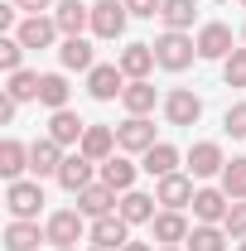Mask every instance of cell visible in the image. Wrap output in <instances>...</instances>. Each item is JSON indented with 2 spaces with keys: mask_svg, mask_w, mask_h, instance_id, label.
<instances>
[{
  "mask_svg": "<svg viewBox=\"0 0 246 251\" xmlns=\"http://www.w3.org/2000/svg\"><path fill=\"white\" fill-rule=\"evenodd\" d=\"M242 5H246V0H242Z\"/></svg>",
  "mask_w": 246,
  "mask_h": 251,
  "instance_id": "obj_47",
  "label": "cell"
},
{
  "mask_svg": "<svg viewBox=\"0 0 246 251\" xmlns=\"http://www.w3.org/2000/svg\"><path fill=\"white\" fill-rule=\"evenodd\" d=\"M39 242H44V237H39V222H10V227H5V247L10 251H34L39 247Z\"/></svg>",
  "mask_w": 246,
  "mask_h": 251,
  "instance_id": "obj_26",
  "label": "cell"
},
{
  "mask_svg": "<svg viewBox=\"0 0 246 251\" xmlns=\"http://www.w3.org/2000/svg\"><path fill=\"white\" fill-rule=\"evenodd\" d=\"M15 10H29V15H44V10H53V0H15Z\"/></svg>",
  "mask_w": 246,
  "mask_h": 251,
  "instance_id": "obj_39",
  "label": "cell"
},
{
  "mask_svg": "<svg viewBox=\"0 0 246 251\" xmlns=\"http://www.w3.org/2000/svg\"><path fill=\"white\" fill-rule=\"evenodd\" d=\"M20 58H25V44L20 39H0V68L5 73H20Z\"/></svg>",
  "mask_w": 246,
  "mask_h": 251,
  "instance_id": "obj_36",
  "label": "cell"
},
{
  "mask_svg": "<svg viewBox=\"0 0 246 251\" xmlns=\"http://www.w3.org/2000/svg\"><path fill=\"white\" fill-rule=\"evenodd\" d=\"M25 169H29V150H25L20 140H5V145H0V174H5V179L15 184V179H20Z\"/></svg>",
  "mask_w": 246,
  "mask_h": 251,
  "instance_id": "obj_23",
  "label": "cell"
},
{
  "mask_svg": "<svg viewBox=\"0 0 246 251\" xmlns=\"http://www.w3.org/2000/svg\"><path fill=\"white\" fill-rule=\"evenodd\" d=\"M15 106H20V101H15V97H10V92L0 97V121H15Z\"/></svg>",
  "mask_w": 246,
  "mask_h": 251,
  "instance_id": "obj_40",
  "label": "cell"
},
{
  "mask_svg": "<svg viewBox=\"0 0 246 251\" xmlns=\"http://www.w3.org/2000/svg\"><path fill=\"white\" fill-rule=\"evenodd\" d=\"M44 237H49L53 247H77V242H82V213H73V208L53 213L49 227H44Z\"/></svg>",
  "mask_w": 246,
  "mask_h": 251,
  "instance_id": "obj_6",
  "label": "cell"
},
{
  "mask_svg": "<svg viewBox=\"0 0 246 251\" xmlns=\"http://www.w3.org/2000/svg\"><path fill=\"white\" fill-rule=\"evenodd\" d=\"M92 251H101V247H92Z\"/></svg>",
  "mask_w": 246,
  "mask_h": 251,
  "instance_id": "obj_45",
  "label": "cell"
},
{
  "mask_svg": "<svg viewBox=\"0 0 246 251\" xmlns=\"http://www.w3.org/2000/svg\"><path fill=\"white\" fill-rule=\"evenodd\" d=\"M125 20H130L125 0H97V5H92V34H97V39H121Z\"/></svg>",
  "mask_w": 246,
  "mask_h": 251,
  "instance_id": "obj_3",
  "label": "cell"
},
{
  "mask_svg": "<svg viewBox=\"0 0 246 251\" xmlns=\"http://www.w3.org/2000/svg\"><path fill=\"white\" fill-rule=\"evenodd\" d=\"M58 251H73V247H58Z\"/></svg>",
  "mask_w": 246,
  "mask_h": 251,
  "instance_id": "obj_44",
  "label": "cell"
},
{
  "mask_svg": "<svg viewBox=\"0 0 246 251\" xmlns=\"http://www.w3.org/2000/svg\"><path fill=\"white\" fill-rule=\"evenodd\" d=\"M227 73V87H246V49H232V58L222 63Z\"/></svg>",
  "mask_w": 246,
  "mask_h": 251,
  "instance_id": "obj_34",
  "label": "cell"
},
{
  "mask_svg": "<svg viewBox=\"0 0 246 251\" xmlns=\"http://www.w3.org/2000/svg\"><path fill=\"white\" fill-rule=\"evenodd\" d=\"M63 145L53 140V135H44V140H34L29 145V169H34V179H44V174H58L63 169Z\"/></svg>",
  "mask_w": 246,
  "mask_h": 251,
  "instance_id": "obj_9",
  "label": "cell"
},
{
  "mask_svg": "<svg viewBox=\"0 0 246 251\" xmlns=\"http://www.w3.org/2000/svg\"><path fill=\"white\" fill-rule=\"evenodd\" d=\"M58 34H63V29H58V20H53V15H29V20L20 25V34H15V39H20L25 49H49Z\"/></svg>",
  "mask_w": 246,
  "mask_h": 251,
  "instance_id": "obj_8",
  "label": "cell"
},
{
  "mask_svg": "<svg viewBox=\"0 0 246 251\" xmlns=\"http://www.w3.org/2000/svg\"><path fill=\"white\" fill-rule=\"evenodd\" d=\"M222 193L227 198H246V159H232L222 169Z\"/></svg>",
  "mask_w": 246,
  "mask_h": 251,
  "instance_id": "obj_33",
  "label": "cell"
},
{
  "mask_svg": "<svg viewBox=\"0 0 246 251\" xmlns=\"http://www.w3.org/2000/svg\"><path fill=\"white\" fill-rule=\"evenodd\" d=\"M49 135H53L58 145H82L87 121H82L77 111H68V106H63V111H53V116H49Z\"/></svg>",
  "mask_w": 246,
  "mask_h": 251,
  "instance_id": "obj_13",
  "label": "cell"
},
{
  "mask_svg": "<svg viewBox=\"0 0 246 251\" xmlns=\"http://www.w3.org/2000/svg\"><path fill=\"white\" fill-rule=\"evenodd\" d=\"M53 20H58L63 39H77V34L92 25V10H87L82 0H58V5H53Z\"/></svg>",
  "mask_w": 246,
  "mask_h": 251,
  "instance_id": "obj_11",
  "label": "cell"
},
{
  "mask_svg": "<svg viewBox=\"0 0 246 251\" xmlns=\"http://www.w3.org/2000/svg\"><path fill=\"white\" fill-rule=\"evenodd\" d=\"M242 39H246V29H242Z\"/></svg>",
  "mask_w": 246,
  "mask_h": 251,
  "instance_id": "obj_46",
  "label": "cell"
},
{
  "mask_svg": "<svg viewBox=\"0 0 246 251\" xmlns=\"http://www.w3.org/2000/svg\"><path fill=\"white\" fill-rule=\"evenodd\" d=\"M154 237H159L164 247H179V242H188V222L169 208V213H159V218H154Z\"/></svg>",
  "mask_w": 246,
  "mask_h": 251,
  "instance_id": "obj_24",
  "label": "cell"
},
{
  "mask_svg": "<svg viewBox=\"0 0 246 251\" xmlns=\"http://www.w3.org/2000/svg\"><path fill=\"white\" fill-rule=\"evenodd\" d=\"M222 232L246 237V203H242V198H232V208H227V218H222Z\"/></svg>",
  "mask_w": 246,
  "mask_h": 251,
  "instance_id": "obj_35",
  "label": "cell"
},
{
  "mask_svg": "<svg viewBox=\"0 0 246 251\" xmlns=\"http://www.w3.org/2000/svg\"><path fill=\"white\" fill-rule=\"evenodd\" d=\"M77 150H82L87 159H97V164H106L111 150H116V130H111V126H87V135H82Z\"/></svg>",
  "mask_w": 246,
  "mask_h": 251,
  "instance_id": "obj_16",
  "label": "cell"
},
{
  "mask_svg": "<svg viewBox=\"0 0 246 251\" xmlns=\"http://www.w3.org/2000/svg\"><path fill=\"white\" fill-rule=\"evenodd\" d=\"M164 116H169V126H193L203 116V101L188 92V87H179V92L164 97Z\"/></svg>",
  "mask_w": 246,
  "mask_h": 251,
  "instance_id": "obj_10",
  "label": "cell"
},
{
  "mask_svg": "<svg viewBox=\"0 0 246 251\" xmlns=\"http://www.w3.org/2000/svg\"><path fill=\"white\" fill-rule=\"evenodd\" d=\"M92 164H97V159H87L82 150L68 155V159H63V169H58V184L68 188V193H82V188L92 184Z\"/></svg>",
  "mask_w": 246,
  "mask_h": 251,
  "instance_id": "obj_15",
  "label": "cell"
},
{
  "mask_svg": "<svg viewBox=\"0 0 246 251\" xmlns=\"http://www.w3.org/2000/svg\"><path fill=\"white\" fill-rule=\"evenodd\" d=\"M174 164H179V150L159 140V145H150V150H145V164H140V169H145V174H154V179H164V174H174Z\"/></svg>",
  "mask_w": 246,
  "mask_h": 251,
  "instance_id": "obj_21",
  "label": "cell"
},
{
  "mask_svg": "<svg viewBox=\"0 0 246 251\" xmlns=\"http://www.w3.org/2000/svg\"><path fill=\"white\" fill-rule=\"evenodd\" d=\"M227 208H232V203H227L222 188H198V193H193V213H198V222H222Z\"/></svg>",
  "mask_w": 246,
  "mask_h": 251,
  "instance_id": "obj_19",
  "label": "cell"
},
{
  "mask_svg": "<svg viewBox=\"0 0 246 251\" xmlns=\"http://www.w3.org/2000/svg\"><path fill=\"white\" fill-rule=\"evenodd\" d=\"M188 251H227V242H222V227H213V222L193 227V232H188Z\"/></svg>",
  "mask_w": 246,
  "mask_h": 251,
  "instance_id": "obj_31",
  "label": "cell"
},
{
  "mask_svg": "<svg viewBox=\"0 0 246 251\" xmlns=\"http://www.w3.org/2000/svg\"><path fill=\"white\" fill-rule=\"evenodd\" d=\"M39 101H44L49 111H63V106H68V82H63V73H44V82H39Z\"/></svg>",
  "mask_w": 246,
  "mask_h": 251,
  "instance_id": "obj_29",
  "label": "cell"
},
{
  "mask_svg": "<svg viewBox=\"0 0 246 251\" xmlns=\"http://www.w3.org/2000/svg\"><path fill=\"white\" fill-rule=\"evenodd\" d=\"M39 82H44L39 73H25V68H20V73H10V87H5V92L15 97V101H34V97H39Z\"/></svg>",
  "mask_w": 246,
  "mask_h": 251,
  "instance_id": "obj_32",
  "label": "cell"
},
{
  "mask_svg": "<svg viewBox=\"0 0 246 251\" xmlns=\"http://www.w3.org/2000/svg\"><path fill=\"white\" fill-rule=\"evenodd\" d=\"M121 101H125V111H130V116H145V111H154V87L145 82V77H135V82H125Z\"/></svg>",
  "mask_w": 246,
  "mask_h": 251,
  "instance_id": "obj_22",
  "label": "cell"
},
{
  "mask_svg": "<svg viewBox=\"0 0 246 251\" xmlns=\"http://www.w3.org/2000/svg\"><path fill=\"white\" fill-rule=\"evenodd\" d=\"M193 15H198V5H193V0H164V10H159V20H164L169 29H188V25H193Z\"/></svg>",
  "mask_w": 246,
  "mask_h": 251,
  "instance_id": "obj_30",
  "label": "cell"
},
{
  "mask_svg": "<svg viewBox=\"0 0 246 251\" xmlns=\"http://www.w3.org/2000/svg\"><path fill=\"white\" fill-rule=\"evenodd\" d=\"M150 68H154V44H130L121 53V73L135 82V77H150Z\"/></svg>",
  "mask_w": 246,
  "mask_h": 251,
  "instance_id": "obj_20",
  "label": "cell"
},
{
  "mask_svg": "<svg viewBox=\"0 0 246 251\" xmlns=\"http://www.w3.org/2000/svg\"><path fill=\"white\" fill-rule=\"evenodd\" d=\"M222 126H227V135H237V140H246V101H242V106H227V116H222Z\"/></svg>",
  "mask_w": 246,
  "mask_h": 251,
  "instance_id": "obj_37",
  "label": "cell"
},
{
  "mask_svg": "<svg viewBox=\"0 0 246 251\" xmlns=\"http://www.w3.org/2000/svg\"><path fill=\"white\" fill-rule=\"evenodd\" d=\"M116 145H121V150H130V155H145V150H150V145H159V140H154V126L145 121V116H130L125 126H116Z\"/></svg>",
  "mask_w": 246,
  "mask_h": 251,
  "instance_id": "obj_7",
  "label": "cell"
},
{
  "mask_svg": "<svg viewBox=\"0 0 246 251\" xmlns=\"http://www.w3.org/2000/svg\"><path fill=\"white\" fill-rule=\"evenodd\" d=\"M121 251H150V247H145V242H125Z\"/></svg>",
  "mask_w": 246,
  "mask_h": 251,
  "instance_id": "obj_41",
  "label": "cell"
},
{
  "mask_svg": "<svg viewBox=\"0 0 246 251\" xmlns=\"http://www.w3.org/2000/svg\"><path fill=\"white\" fill-rule=\"evenodd\" d=\"M164 251H179V247H164Z\"/></svg>",
  "mask_w": 246,
  "mask_h": 251,
  "instance_id": "obj_42",
  "label": "cell"
},
{
  "mask_svg": "<svg viewBox=\"0 0 246 251\" xmlns=\"http://www.w3.org/2000/svg\"><path fill=\"white\" fill-rule=\"evenodd\" d=\"M5 208H10V218L20 222H34L39 218V208H44V188H39V179H15V184L5 188Z\"/></svg>",
  "mask_w": 246,
  "mask_h": 251,
  "instance_id": "obj_2",
  "label": "cell"
},
{
  "mask_svg": "<svg viewBox=\"0 0 246 251\" xmlns=\"http://www.w3.org/2000/svg\"><path fill=\"white\" fill-rule=\"evenodd\" d=\"M193 53H198V39H188L184 29H164L154 39V63L169 68V73H184L188 63H193Z\"/></svg>",
  "mask_w": 246,
  "mask_h": 251,
  "instance_id": "obj_1",
  "label": "cell"
},
{
  "mask_svg": "<svg viewBox=\"0 0 246 251\" xmlns=\"http://www.w3.org/2000/svg\"><path fill=\"white\" fill-rule=\"evenodd\" d=\"M154 198H159L164 208H174V213H179V208H188V203H193V179H184V174H164Z\"/></svg>",
  "mask_w": 246,
  "mask_h": 251,
  "instance_id": "obj_18",
  "label": "cell"
},
{
  "mask_svg": "<svg viewBox=\"0 0 246 251\" xmlns=\"http://www.w3.org/2000/svg\"><path fill=\"white\" fill-rule=\"evenodd\" d=\"M198 58H232V29L227 25H203L198 29Z\"/></svg>",
  "mask_w": 246,
  "mask_h": 251,
  "instance_id": "obj_12",
  "label": "cell"
},
{
  "mask_svg": "<svg viewBox=\"0 0 246 251\" xmlns=\"http://www.w3.org/2000/svg\"><path fill=\"white\" fill-rule=\"evenodd\" d=\"M154 203H159V198L135 193V188H130V193L121 198V218H125V222H154Z\"/></svg>",
  "mask_w": 246,
  "mask_h": 251,
  "instance_id": "obj_27",
  "label": "cell"
},
{
  "mask_svg": "<svg viewBox=\"0 0 246 251\" xmlns=\"http://www.w3.org/2000/svg\"><path fill=\"white\" fill-rule=\"evenodd\" d=\"M125 242H130V222H125L121 213H106V218L92 222V247H101V251H121Z\"/></svg>",
  "mask_w": 246,
  "mask_h": 251,
  "instance_id": "obj_4",
  "label": "cell"
},
{
  "mask_svg": "<svg viewBox=\"0 0 246 251\" xmlns=\"http://www.w3.org/2000/svg\"><path fill=\"white\" fill-rule=\"evenodd\" d=\"M87 92H92L97 101H111V97H121V92H125V73H121V63H101V68H92V73H87Z\"/></svg>",
  "mask_w": 246,
  "mask_h": 251,
  "instance_id": "obj_5",
  "label": "cell"
},
{
  "mask_svg": "<svg viewBox=\"0 0 246 251\" xmlns=\"http://www.w3.org/2000/svg\"><path fill=\"white\" fill-rule=\"evenodd\" d=\"M101 184H111L116 188V193H130V184H135V164H130V159H106V164H101Z\"/></svg>",
  "mask_w": 246,
  "mask_h": 251,
  "instance_id": "obj_25",
  "label": "cell"
},
{
  "mask_svg": "<svg viewBox=\"0 0 246 251\" xmlns=\"http://www.w3.org/2000/svg\"><path fill=\"white\" fill-rule=\"evenodd\" d=\"M125 10H130V15H140V20H154V15L164 10V0H125Z\"/></svg>",
  "mask_w": 246,
  "mask_h": 251,
  "instance_id": "obj_38",
  "label": "cell"
},
{
  "mask_svg": "<svg viewBox=\"0 0 246 251\" xmlns=\"http://www.w3.org/2000/svg\"><path fill=\"white\" fill-rule=\"evenodd\" d=\"M188 169H193V179H213L227 169V159H222V145L213 140H203V145H193V155H188Z\"/></svg>",
  "mask_w": 246,
  "mask_h": 251,
  "instance_id": "obj_14",
  "label": "cell"
},
{
  "mask_svg": "<svg viewBox=\"0 0 246 251\" xmlns=\"http://www.w3.org/2000/svg\"><path fill=\"white\" fill-rule=\"evenodd\" d=\"M58 63H63V68H87V73H92V44H87L82 34H77V39H63Z\"/></svg>",
  "mask_w": 246,
  "mask_h": 251,
  "instance_id": "obj_28",
  "label": "cell"
},
{
  "mask_svg": "<svg viewBox=\"0 0 246 251\" xmlns=\"http://www.w3.org/2000/svg\"><path fill=\"white\" fill-rule=\"evenodd\" d=\"M111 203H116V188L111 184H87L77 193V213H87V218H106Z\"/></svg>",
  "mask_w": 246,
  "mask_h": 251,
  "instance_id": "obj_17",
  "label": "cell"
},
{
  "mask_svg": "<svg viewBox=\"0 0 246 251\" xmlns=\"http://www.w3.org/2000/svg\"><path fill=\"white\" fill-rule=\"evenodd\" d=\"M242 251H246V237H242Z\"/></svg>",
  "mask_w": 246,
  "mask_h": 251,
  "instance_id": "obj_43",
  "label": "cell"
}]
</instances>
